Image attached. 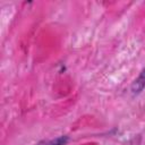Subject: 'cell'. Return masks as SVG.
I'll return each instance as SVG.
<instances>
[{
	"instance_id": "cell-1",
	"label": "cell",
	"mask_w": 145,
	"mask_h": 145,
	"mask_svg": "<svg viewBox=\"0 0 145 145\" xmlns=\"http://www.w3.org/2000/svg\"><path fill=\"white\" fill-rule=\"evenodd\" d=\"M144 87H145V69L142 70V72H140V75L138 76V78L134 82V84H133V86H131V91H133L134 94H137V93H139Z\"/></svg>"
},
{
	"instance_id": "cell-2",
	"label": "cell",
	"mask_w": 145,
	"mask_h": 145,
	"mask_svg": "<svg viewBox=\"0 0 145 145\" xmlns=\"http://www.w3.org/2000/svg\"><path fill=\"white\" fill-rule=\"evenodd\" d=\"M67 142H68V138L66 136H60V137H58L56 139L40 142L37 145H65Z\"/></svg>"
}]
</instances>
